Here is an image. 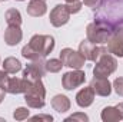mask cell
Instances as JSON below:
<instances>
[{"instance_id": "4dcf8cb0", "label": "cell", "mask_w": 123, "mask_h": 122, "mask_svg": "<svg viewBox=\"0 0 123 122\" xmlns=\"http://www.w3.org/2000/svg\"><path fill=\"white\" fill-rule=\"evenodd\" d=\"M67 1H74V0H66V3H67Z\"/></svg>"}, {"instance_id": "8fae6325", "label": "cell", "mask_w": 123, "mask_h": 122, "mask_svg": "<svg viewBox=\"0 0 123 122\" xmlns=\"http://www.w3.org/2000/svg\"><path fill=\"white\" fill-rule=\"evenodd\" d=\"M92 89L94 91L96 95H100V96H107L110 93V82L107 81V78H97L94 76L92 81Z\"/></svg>"}, {"instance_id": "ffe728a7", "label": "cell", "mask_w": 123, "mask_h": 122, "mask_svg": "<svg viewBox=\"0 0 123 122\" xmlns=\"http://www.w3.org/2000/svg\"><path fill=\"white\" fill-rule=\"evenodd\" d=\"M62 66H63L62 61H57V59H50V61L46 62V72L57 73V72H60Z\"/></svg>"}, {"instance_id": "5bb4252c", "label": "cell", "mask_w": 123, "mask_h": 122, "mask_svg": "<svg viewBox=\"0 0 123 122\" xmlns=\"http://www.w3.org/2000/svg\"><path fill=\"white\" fill-rule=\"evenodd\" d=\"M27 13L33 17L43 16L46 13V3L44 0H31L27 6Z\"/></svg>"}, {"instance_id": "7c38bea8", "label": "cell", "mask_w": 123, "mask_h": 122, "mask_svg": "<svg viewBox=\"0 0 123 122\" xmlns=\"http://www.w3.org/2000/svg\"><path fill=\"white\" fill-rule=\"evenodd\" d=\"M23 37V33L20 30V26H9L7 30L4 32V42L9 46L17 45Z\"/></svg>"}, {"instance_id": "83f0119b", "label": "cell", "mask_w": 123, "mask_h": 122, "mask_svg": "<svg viewBox=\"0 0 123 122\" xmlns=\"http://www.w3.org/2000/svg\"><path fill=\"white\" fill-rule=\"evenodd\" d=\"M7 78V72H4V70H0V82L1 81H4Z\"/></svg>"}, {"instance_id": "cb8c5ba5", "label": "cell", "mask_w": 123, "mask_h": 122, "mask_svg": "<svg viewBox=\"0 0 123 122\" xmlns=\"http://www.w3.org/2000/svg\"><path fill=\"white\" fill-rule=\"evenodd\" d=\"M113 86H115L116 93H117V95H120V96H123V78H117V79L115 81Z\"/></svg>"}, {"instance_id": "d6986e66", "label": "cell", "mask_w": 123, "mask_h": 122, "mask_svg": "<svg viewBox=\"0 0 123 122\" xmlns=\"http://www.w3.org/2000/svg\"><path fill=\"white\" fill-rule=\"evenodd\" d=\"M22 69V63L14 58H7L3 62V70L7 73H16Z\"/></svg>"}, {"instance_id": "8992f818", "label": "cell", "mask_w": 123, "mask_h": 122, "mask_svg": "<svg viewBox=\"0 0 123 122\" xmlns=\"http://www.w3.org/2000/svg\"><path fill=\"white\" fill-rule=\"evenodd\" d=\"M60 61L63 63V66H69L73 69H80L85 65V56L80 52H74L73 49H63L60 52Z\"/></svg>"}, {"instance_id": "9c48e42d", "label": "cell", "mask_w": 123, "mask_h": 122, "mask_svg": "<svg viewBox=\"0 0 123 122\" xmlns=\"http://www.w3.org/2000/svg\"><path fill=\"white\" fill-rule=\"evenodd\" d=\"M85 79H86L85 72L76 69V70H73V72L64 73V75H63V79H62V83H63L64 89L70 91V89H74V88L83 85V83H85Z\"/></svg>"}, {"instance_id": "44dd1931", "label": "cell", "mask_w": 123, "mask_h": 122, "mask_svg": "<svg viewBox=\"0 0 123 122\" xmlns=\"http://www.w3.org/2000/svg\"><path fill=\"white\" fill-rule=\"evenodd\" d=\"M112 36H116L123 40V19L117 20L116 23H112Z\"/></svg>"}, {"instance_id": "7a4b0ae2", "label": "cell", "mask_w": 123, "mask_h": 122, "mask_svg": "<svg viewBox=\"0 0 123 122\" xmlns=\"http://www.w3.org/2000/svg\"><path fill=\"white\" fill-rule=\"evenodd\" d=\"M112 36V23L97 19L87 26V40L97 45V43H107Z\"/></svg>"}, {"instance_id": "30bf717a", "label": "cell", "mask_w": 123, "mask_h": 122, "mask_svg": "<svg viewBox=\"0 0 123 122\" xmlns=\"http://www.w3.org/2000/svg\"><path fill=\"white\" fill-rule=\"evenodd\" d=\"M69 16H70V12L67 10L66 4H57L50 13V23L56 27H60L69 22Z\"/></svg>"}, {"instance_id": "2e32d148", "label": "cell", "mask_w": 123, "mask_h": 122, "mask_svg": "<svg viewBox=\"0 0 123 122\" xmlns=\"http://www.w3.org/2000/svg\"><path fill=\"white\" fill-rule=\"evenodd\" d=\"M52 106L55 108V111H57V112H66V111H69V108H70V101L64 96V95H56L55 98H53V101H52Z\"/></svg>"}, {"instance_id": "4fadbf2b", "label": "cell", "mask_w": 123, "mask_h": 122, "mask_svg": "<svg viewBox=\"0 0 123 122\" xmlns=\"http://www.w3.org/2000/svg\"><path fill=\"white\" fill-rule=\"evenodd\" d=\"M93 99H94V91L92 89V86L82 89V91L76 95V102H77V105L82 106V108L90 106L92 102H93Z\"/></svg>"}, {"instance_id": "1f68e13d", "label": "cell", "mask_w": 123, "mask_h": 122, "mask_svg": "<svg viewBox=\"0 0 123 122\" xmlns=\"http://www.w3.org/2000/svg\"><path fill=\"white\" fill-rule=\"evenodd\" d=\"M19 1H23V0H19Z\"/></svg>"}, {"instance_id": "5b68a950", "label": "cell", "mask_w": 123, "mask_h": 122, "mask_svg": "<svg viewBox=\"0 0 123 122\" xmlns=\"http://www.w3.org/2000/svg\"><path fill=\"white\" fill-rule=\"evenodd\" d=\"M44 73H46V62H43V58L33 59L27 65V68L23 70V78L30 82H34V81H39Z\"/></svg>"}, {"instance_id": "ac0fdd59", "label": "cell", "mask_w": 123, "mask_h": 122, "mask_svg": "<svg viewBox=\"0 0 123 122\" xmlns=\"http://www.w3.org/2000/svg\"><path fill=\"white\" fill-rule=\"evenodd\" d=\"M6 17V22L9 26H20L22 25V16H20V12L16 10V9H9L4 14Z\"/></svg>"}, {"instance_id": "603a6c76", "label": "cell", "mask_w": 123, "mask_h": 122, "mask_svg": "<svg viewBox=\"0 0 123 122\" xmlns=\"http://www.w3.org/2000/svg\"><path fill=\"white\" fill-rule=\"evenodd\" d=\"M13 116L17 121H23V119H26L29 116V111L26 108H19V109H16V112L13 114Z\"/></svg>"}, {"instance_id": "d6a6232c", "label": "cell", "mask_w": 123, "mask_h": 122, "mask_svg": "<svg viewBox=\"0 0 123 122\" xmlns=\"http://www.w3.org/2000/svg\"><path fill=\"white\" fill-rule=\"evenodd\" d=\"M119 1H123V0H119Z\"/></svg>"}, {"instance_id": "e0dca14e", "label": "cell", "mask_w": 123, "mask_h": 122, "mask_svg": "<svg viewBox=\"0 0 123 122\" xmlns=\"http://www.w3.org/2000/svg\"><path fill=\"white\" fill-rule=\"evenodd\" d=\"M102 119L106 121V122H110V121H119V119H123V116H122V114L119 112L117 108L109 106V108H105V109H103V112H102Z\"/></svg>"}, {"instance_id": "6da1fadb", "label": "cell", "mask_w": 123, "mask_h": 122, "mask_svg": "<svg viewBox=\"0 0 123 122\" xmlns=\"http://www.w3.org/2000/svg\"><path fill=\"white\" fill-rule=\"evenodd\" d=\"M55 47V39L52 36H46V34H36L33 36L29 42V45H26L22 50V55L26 59H40V58H46Z\"/></svg>"}, {"instance_id": "f546056e", "label": "cell", "mask_w": 123, "mask_h": 122, "mask_svg": "<svg viewBox=\"0 0 123 122\" xmlns=\"http://www.w3.org/2000/svg\"><path fill=\"white\" fill-rule=\"evenodd\" d=\"M116 108H117V109H119V112H120V114H122V116H123V103H119V105H117V106H116Z\"/></svg>"}, {"instance_id": "ba28073f", "label": "cell", "mask_w": 123, "mask_h": 122, "mask_svg": "<svg viewBox=\"0 0 123 122\" xmlns=\"http://www.w3.org/2000/svg\"><path fill=\"white\" fill-rule=\"evenodd\" d=\"M79 52L85 56L86 61H92V62H97L99 58L105 53H107V49L103 46H96L90 43L89 40H83L79 46Z\"/></svg>"}, {"instance_id": "9a60e30c", "label": "cell", "mask_w": 123, "mask_h": 122, "mask_svg": "<svg viewBox=\"0 0 123 122\" xmlns=\"http://www.w3.org/2000/svg\"><path fill=\"white\" fill-rule=\"evenodd\" d=\"M107 50L119 58H123V40L116 36H110V39L107 40Z\"/></svg>"}, {"instance_id": "3957f363", "label": "cell", "mask_w": 123, "mask_h": 122, "mask_svg": "<svg viewBox=\"0 0 123 122\" xmlns=\"http://www.w3.org/2000/svg\"><path fill=\"white\" fill-rule=\"evenodd\" d=\"M44 95L46 91L43 88L42 81H34L31 82L30 88L25 92V99L30 108H43L44 106Z\"/></svg>"}, {"instance_id": "4316f807", "label": "cell", "mask_w": 123, "mask_h": 122, "mask_svg": "<svg viewBox=\"0 0 123 122\" xmlns=\"http://www.w3.org/2000/svg\"><path fill=\"white\" fill-rule=\"evenodd\" d=\"M33 119H47V121H52L53 118L49 116V115H40V116H33Z\"/></svg>"}, {"instance_id": "7402d4cb", "label": "cell", "mask_w": 123, "mask_h": 122, "mask_svg": "<svg viewBox=\"0 0 123 122\" xmlns=\"http://www.w3.org/2000/svg\"><path fill=\"white\" fill-rule=\"evenodd\" d=\"M66 7H67V10L70 12V14H72V13H77V12H80V9H82V3H80L79 0L67 1V3H66Z\"/></svg>"}, {"instance_id": "d4e9b609", "label": "cell", "mask_w": 123, "mask_h": 122, "mask_svg": "<svg viewBox=\"0 0 123 122\" xmlns=\"http://www.w3.org/2000/svg\"><path fill=\"white\" fill-rule=\"evenodd\" d=\"M83 3H85V6H87V7L96 9V7H99V6H100L102 0H83Z\"/></svg>"}, {"instance_id": "277c9868", "label": "cell", "mask_w": 123, "mask_h": 122, "mask_svg": "<svg viewBox=\"0 0 123 122\" xmlns=\"http://www.w3.org/2000/svg\"><path fill=\"white\" fill-rule=\"evenodd\" d=\"M117 68V62L115 58H112L110 55L105 53L99 58V61L96 63L94 69H93V75L97 78H107L110 73H113Z\"/></svg>"}, {"instance_id": "484cf974", "label": "cell", "mask_w": 123, "mask_h": 122, "mask_svg": "<svg viewBox=\"0 0 123 122\" xmlns=\"http://www.w3.org/2000/svg\"><path fill=\"white\" fill-rule=\"evenodd\" d=\"M74 119H82V121H87V116L85 114H76V115H72L70 118H67L66 121H74Z\"/></svg>"}, {"instance_id": "52a82bcc", "label": "cell", "mask_w": 123, "mask_h": 122, "mask_svg": "<svg viewBox=\"0 0 123 122\" xmlns=\"http://www.w3.org/2000/svg\"><path fill=\"white\" fill-rule=\"evenodd\" d=\"M1 88L4 89V92H9V93H22V92H26L30 88L31 82L27 79H19V78H6L4 81L0 82Z\"/></svg>"}, {"instance_id": "f1b7e54d", "label": "cell", "mask_w": 123, "mask_h": 122, "mask_svg": "<svg viewBox=\"0 0 123 122\" xmlns=\"http://www.w3.org/2000/svg\"><path fill=\"white\" fill-rule=\"evenodd\" d=\"M4 99V89L1 88V85H0V103H1V101Z\"/></svg>"}]
</instances>
